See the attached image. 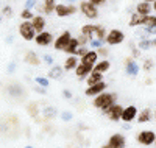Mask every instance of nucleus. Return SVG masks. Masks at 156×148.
<instances>
[{
    "label": "nucleus",
    "instance_id": "nucleus-37",
    "mask_svg": "<svg viewBox=\"0 0 156 148\" xmlns=\"http://www.w3.org/2000/svg\"><path fill=\"white\" fill-rule=\"evenodd\" d=\"M151 67H153V59H145L144 65H142V69L148 72V70H151Z\"/></svg>",
    "mask_w": 156,
    "mask_h": 148
},
{
    "label": "nucleus",
    "instance_id": "nucleus-4",
    "mask_svg": "<svg viewBox=\"0 0 156 148\" xmlns=\"http://www.w3.org/2000/svg\"><path fill=\"white\" fill-rule=\"evenodd\" d=\"M70 39H72V34H70V31H62L56 39H55V42H53V48L55 50H58V51H64L66 50V47L69 45V42H70Z\"/></svg>",
    "mask_w": 156,
    "mask_h": 148
},
{
    "label": "nucleus",
    "instance_id": "nucleus-20",
    "mask_svg": "<svg viewBox=\"0 0 156 148\" xmlns=\"http://www.w3.org/2000/svg\"><path fill=\"white\" fill-rule=\"evenodd\" d=\"M100 81H103V73L101 72H97V70H92V72H90V75L86 78L87 86H94V84H97Z\"/></svg>",
    "mask_w": 156,
    "mask_h": 148
},
{
    "label": "nucleus",
    "instance_id": "nucleus-26",
    "mask_svg": "<svg viewBox=\"0 0 156 148\" xmlns=\"http://www.w3.org/2000/svg\"><path fill=\"white\" fill-rule=\"evenodd\" d=\"M151 120V111L148 109V107H145V109H142L140 114L137 115V122L139 123H147Z\"/></svg>",
    "mask_w": 156,
    "mask_h": 148
},
{
    "label": "nucleus",
    "instance_id": "nucleus-9",
    "mask_svg": "<svg viewBox=\"0 0 156 148\" xmlns=\"http://www.w3.org/2000/svg\"><path fill=\"white\" fill-rule=\"evenodd\" d=\"M137 115H139V112H137V107H136L134 104H129V106H126L125 109H123L122 120H123L125 123H131L133 120H136V118H137Z\"/></svg>",
    "mask_w": 156,
    "mask_h": 148
},
{
    "label": "nucleus",
    "instance_id": "nucleus-56",
    "mask_svg": "<svg viewBox=\"0 0 156 148\" xmlns=\"http://www.w3.org/2000/svg\"><path fill=\"white\" fill-rule=\"evenodd\" d=\"M154 145H156V142H154Z\"/></svg>",
    "mask_w": 156,
    "mask_h": 148
},
{
    "label": "nucleus",
    "instance_id": "nucleus-6",
    "mask_svg": "<svg viewBox=\"0 0 156 148\" xmlns=\"http://www.w3.org/2000/svg\"><path fill=\"white\" fill-rule=\"evenodd\" d=\"M137 142L140 145H145V146H151L156 142V132L150 131V129H144L137 134Z\"/></svg>",
    "mask_w": 156,
    "mask_h": 148
},
{
    "label": "nucleus",
    "instance_id": "nucleus-41",
    "mask_svg": "<svg viewBox=\"0 0 156 148\" xmlns=\"http://www.w3.org/2000/svg\"><path fill=\"white\" fill-rule=\"evenodd\" d=\"M78 42H80V45H86V44H89V39L86 37V36H80V37H78Z\"/></svg>",
    "mask_w": 156,
    "mask_h": 148
},
{
    "label": "nucleus",
    "instance_id": "nucleus-25",
    "mask_svg": "<svg viewBox=\"0 0 156 148\" xmlns=\"http://www.w3.org/2000/svg\"><path fill=\"white\" fill-rule=\"evenodd\" d=\"M25 61H27L28 64H31V65H39L41 64V58H39L33 50H30L27 55H25Z\"/></svg>",
    "mask_w": 156,
    "mask_h": 148
},
{
    "label": "nucleus",
    "instance_id": "nucleus-23",
    "mask_svg": "<svg viewBox=\"0 0 156 148\" xmlns=\"http://www.w3.org/2000/svg\"><path fill=\"white\" fill-rule=\"evenodd\" d=\"M81 45H80V42H78V37H72L70 39V42H69V45L66 47V53H69V55H75L76 56V53H78V48H80Z\"/></svg>",
    "mask_w": 156,
    "mask_h": 148
},
{
    "label": "nucleus",
    "instance_id": "nucleus-27",
    "mask_svg": "<svg viewBox=\"0 0 156 148\" xmlns=\"http://www.w3.org/2000/svg\"><path fill=\"white\" fill-rule=\"evenodd\" d=\"M62 70H64V67L53 65V67L50 69V72H48V78H51V79H59V78L62 76Z\"/></svg>",
    "mask_w": 156,
    "mask_h": 148
},
{
    "label": "nucleus",
    "instance_id": "nucleus-29",
    "mask_svg": "<svg viewBox=\"0 0 156 148\" xmlns=\"http://www.w3.org/2000/svg\"><path fill=\"white\" fill-rule=\"evenodd\" d=\"M42 114L47 118H51V117L56 115V109H55V107H51V106H47V107H44V109H42Z\"/></svg>",
    "mask_w": 156,
    "mask_h": 148
},
{
    "label": "nucleus",
    "instance_id": "nucleus-55",
    "mask_svg": "<svg viewBox=\"0 0 156 148\" xmlns=\"http://www.w3.org/2000/svg\"><path fill=\"white\" fill-rule=\"evenodd\" d=\"M153 148H156V146H153Z\"/></svg>",
    "mask_w": 156,
    "mask_h": 148
},
{
    "label": "nucleus",
    "instance_id": "nucleus-38",
    "mask_svg": "<svg viewBox=\"0 0 156 148\" xmlns=\"http://www.w3.org/2000/svg\"><path fill=\"white\" fill-rule=\"evenodd\" d=\"M36 5H37V0H27V2H25V8L27 9H31Z\"/></svg>",
    "mask_w": 156,
    "mask_h": 148
},
{
    "label": "nucleus",
    "instance_id": "nucleus-53",
    "mask_svg": "<svg viewBox=\"0 0 156 148\" xmlns=\"http://www.w3.org/2000/svg\"><path fill=\"white\" fill-rule=\"evenodd\" d=\"M25 148H33V146H31V145H27V146H25Z\"/></svg>",
    "mask_w": 156,
    "mask_h": 148
},
{
    "label": "nucleus",
    "instance_id": "nucleus-18",
    "mask_svg": "<svg viewBox=\"0 0 156 148\" xmlns=\"http://www.w3.org/2000/svg\"><path fill=\"white\" fill-rule=\"evenodd\" d=\"M151 3L150 2H145V0H142V2H139L136 5V12H139V14H144V16H148L151 12Z\"/></svg>",
    "mask_w": 156,
    "mask_h": 148
},
{
    "label": "nucleus",
    "instance_id": "nucleus-10",
    "mask_svg": "<svg viewBox=\"0 0 156 148\" xmlns=\"http://www.w3.org/2000/svg\"><path fill=\"white\" fill-rule=\"evenodd\" d=\"M125 70H126V73H128V76H137L139 75V72H140V67H139V64L134 61V58H126L125 59Z\"/></svg>",
    "mask_w": 156,
    "mask_h": 148
},
{
    "label": "nucleus",
    "instance_id": "nucleus-19",
    "mask_svg": "<svg viewBox=\"0 0 156 148\" xmlns=\"http://www.w3.org/2000/svg\"><path fill=\"white\" fill-rule=\"evenodd\" d=\"M145 17H147V16H144V14H139V12H133L131 17H129L128 25H129V26H140V25H144Z\"/></svg>",
    "mask_w": 156,
    "mask_h": 148
},
{
    "label": "nucleus",
    "instance_id": "nucleus-45",
    "mask_svg": "<svg viewBox=\"0 0 156 148\" xmlns=\"http://www.w3.org/2000/svg\"><path fill=\"white\" fill-rule=\"evenodd\" d=\"M11 12H12V11H11V8H9V6H5V8H3V14H5L6 17H9V16H11Z\"/></svg>",
    "mask_w": 156,
    "mask_h": 148
},
{
    "label": "nucleus",
    "instance_id": "nucleus-32",
    "mask_svg": "<svg viewBox=\"0 0 156 148\" xmlns=\"http://www.w3.org/2000/svg\"><path fill=\"white\" fill-rule=\"evenodd\" d=\"M151 47V39H140L139 41V50H148Z\"/></svg>",
    "mask_w": 156,
    "mask_h": 148
},
{
    "label": "nucleus",
    "instance_id": "nucleus-31",
    "mask_svg": "<svg viewBox=\"0 0 156 148\" xmlns=\"http://www.w3.org/2000/svg\"><path fill=\"white\" fill-rule=\"evenodd\" d=\"M34 81L41 86V87H48L50 86V81H48V78H45V76H36L34 78Z\"/></svg>",
    "mask_w": 156,
    "mask_h": 148
},
{
    "label": "nucleus",
    "instance_id": "nucleus-43",
    "mask_svg": "<svg viewBox=\"0 0 156 148\" xmlns=\"http://www.w3.org/2000/svg\"><path fill=\"white\" fill-rule=\"evenodd\" d=\"M42 59H44V61H45L47 64H50V65H53V58H51L50 55H44V56H42Z\"/></svg>",
    "mask_w": 156,
    "mask_h": 148
},
{
    "label": "nucleus",
    "instance_id": "nucleus-35",
    "mask_svg": "<svg viewBox=\"0 0 156 148\" xmlns=\"http://www.w3.org/2000/svg\"><path fill=\"white\" fill-rule=\"evenodd\" d=\"M28 114H30L31 117H36V115L39 114V109H37V104H36V103L28 104Z\"/></svg>",
    "mask_w": 156,
    "mask_h": 148
},
{
    "label": "nucleus",
    "instance_id": "nucleus-30",
    "mask_svg": "<svg viewBox=\"0 0 156 148\" xmlns=\"http://www.w3.org/2000/svg\"><path fill=\"white\" fill-rule=\"evenodd\" d=\"M20 17H22V20H33L34 14L31 12V9H27V8H23V11L20 12Z\"/></svg>",
    "mask_w": 156,
    "mask_h": 148
},
{
    "label": "nucleus",
    "instance_id": "nucleus-50",
    "mask_svg": "<svg viewBox=\"0 0 156 148\" xmlns=\"http://www.w3.org/2000/svg\"><path fill=\"white\" fill-rule=\"evenodd\" d=\"M145 2H150V3L153 2V3H154V2H156V0H145Z\"/></svg>",
    "mask_w": 156,
    "mask_h": 148
},
{
    "label": "nucleus",
    "instance_id": "nucleus-48",
    "mask_svg": "<svg viewBox=\"0 0 156 148\" xmlns=\"http://www.w3.org/2000/svg\"><path fill=\"white\" fill-rule=\"evenodd\" d=\"M151 47H156V39H151Z\"/></svg>",
    "mask_w": 156,
    "mask_h": 148
},
{
    "label": "nucleus",
    "instance_id": "nucleus-34",
    "mask_svg": "<svg viewBox=\"0 0 156 148\" xmlns=\"http://www.w3.org/2000/svg\"><path fill=\"white\" fill-rule=\"evenodd\" d=\"M106 41H103V39H92V41L89 42V45H90V48H100V47H103V44H105Z\"/></svg>",
    "mask_w": 156,
    "mask_h": 148
},
{
    "label": "nucleus",
    "instance_id": "nucleus-5",
    "mask_svg": "<svg viewBox=\"0 0 156 148\" xmlns=\"http://www.w3.org/2000/svg\"><path fill=\"white\" fill-rule=\"evenodd\" d=\"M76 12V6L72 3H58L56 9H55V14L58 17H69L72 14Z\"/></svg>",
    "mask_w": 156,
    "mask_h": 148
},
{
    "label": "nucleus",
    "instance_id": "nucleus-7",
    "mask_svg": "<svg viewBox=\"0 0 156 148\" xmlns=\"http://www.w3.org/2000/svg\"><path fill=\"white\" fill-rule=\"evenodd\" d=\"M125 41V34H123V31H120V30H111V31H108V36H106V44L108 45H119V44H122Z\"/></svg>",
    "mask_w": 156,
    "mask_h": 148
},
{
    "label": "nucleus",
    "instance_id": "nucleus-14",
    "mask_svg": "<svg viewBox=\"0 0 156 148\" xmlns=\"http://www.w3.org/2000/svg\"><path fill=\"white\" fill-rule=\"evenodd\" d=\"M92 70H94L92 65H87V64L80 62V64H78V67L75 69V73H76L78 79H84V78H87L90 75V72H92Z\"/></svg>",
    "mask_w": 156,
    "mask_h": 148
},
{
    "label": "nucleus",
    "instance_id": "nucleus-22",
    "mask_svg": "<svg viewBox=\"0 0 156 148\" xmlns=\"http://www.w3.org/2000/svg\"><path fill=\"white\" fill-rule=\"evenodd\" d=\"M78 64H80V61H78V58L75 56V55H70L67 59H66V62H64V70H75L76 67H78Z\"/></svg>",
    "mask_w": 156,
    "mask_h": 148
},
{
    "label": "nucleus",
    "instance_id": "nucleus-1",
    "mask_svg": "<svg viewBox=\"0 0 156 148\" xmlns=\"http://www.w3.org/2000/svg\"><path fill=\"white\" fill-rule=\"evenodd\" d=\"M115 100H117V95L114 92H101L100 95L94 97V107H97V109H100L103 114H106V111L109 109V107L112 104H115Z\"/></svg>",
    "mask_w": 156,
    "mask_h": 148
},
{
    "label": "nucleus",
    "instance_id": "nucleus-39",
    "mask_svg": "<svg viewBox=\"0 0 156 148\" xmlns=\"http://www.w3.org/2000/svg\"><path fill=\"white\" fill-rule=\"evenodd\" d=\"M87 51H89V50H87L86 47H83V45H81L80 48H78V53H76V56H80V58H81V56H84V55H86Z\"/></svg>",
    "mask_w": 156,
    "mask_h": 148
},
{
    "label": "nucleus",
    "instance_id": "nucleus-17",
    "mask_svg": "<svg viewBox=\"0 0 156 148\" xmlns=\"http://www.w3.org/2000/svg\"><path fill=\"white\" fill-rule=\"evenodd\" d=\"M31 23H33V26H34L36 33H42V31H45L47 20H45V17H44V16H34V17H33V20H31Z\"/></svg>",
    "mask_w": 156,
    "mask_h": 148
},
{
    "label": "nucleus",
    "instance_id": "nucleus-49",
    "mask_svg": "<svg viewBox=\"0 0 156 148\" xmlns=\"http://www.w3.org/2000/svg\"><path fill=\"white\" fill-rule=\"evenodd\" d=\"M67 3H73V2H78V0H66Z\"/></svg>",
    "mask_w": 156,
    "mask_h": 148
},
{
    "label": "nucleus",
    "instance_id": "nucleus-12",
    "mask_svg": "<svg viewBox=\"0 0 156 148\" xmlns=\"http://www.w3.org/2000/svg\"><path fill=\"white\" fill-rule=\"evenodd\" d=\"M108 145H109L111 148H125V146H126V139H125L123 134L115 132V134H112V136L109 137Z\"/></svg>",
    "mask_w": 156,
    "mask_h": 148
},
{
    "label": "nucleus",
    "instance_id": "nucleus-11",
    "mask_svg": "<svg viewBox=\"0 0 156 148\" xmlns=\"http://www.w3.org/2000/svg\"><path fill=\"white\" fill-rule=\"evenodd\" d=\"M34 42H36V45H39V47H47V45H50L51 42H55V41H53V34L48 33V31L37 33Z\"/></svg>",
    "mask_w": 156,
    "mask_h": 148
},
{
    "label": "nucleus",
    "instance_id": "nucleus-54",
    "mask_svg": "<svg viewBox=\"0 0 156 148\" xmlns=\"http://www.w3.org/2000/svg\"><path fill=\"white\" fill-rule=\"evenodd\" d=\"M154 120H156V112H154Z\"/></svg>",
    "mask_w": 156,
    "mask_h": 148
},
{
    "label": "nucleus",
    "instance_id": "nucleus-28",
    "mask_svg": "<svg viewBox=\"0 0 156 148\" xmlns=\"http://www.w3.org/2000/svg\"><path fill=\"white\" fill-rule=\"evenodd\" d=\"M106 36H108V31H106L105 26L103 25H95V37L106 41Z\"/></svg>",
    "mask_w": 156,
    "mask_h": 148
},
{
    "label": "nucleus",
    "instance_id": "nucleus-47",
    "mask_svg": "<svg viewBox=\"0 0 156 148\" xmlns=\"http://www.w3.org/2000/svg\"><path fill=\"white\" fill-rule=\"evenodd\" d=\"M133 56L136 58V56H139V51L136 50V48H133Z\"/></svg>",
    "mask_w": 156,
    "mask_h": 148
},
{
    "label": "nucleus",
    "instance_id": "nucleus-51",
    "mask_svg": "<svg viewBox=\"0 0 156 148\" xmlns=\"http://www.w3.org/2000/svg\"><path fill=\"white\" fill-rule=\"evenodd\" d=\"M101 148H111V146L109 145H105V146H101Z\"/></svg>",
    "mask_w": 156,
    "mask_h": 148
},
{
    "label": "nucleus",
    "instance_id": "nucleus-36",
    "mask_svg": "<svg viewBox=\"0 0 156 148\" xmlns=\"http://www.w3.org/2000/svg\"><path fill=\"white\" fill-rule=\"evenodd\" d=\"M97 51H98V55H100L101 58H106V56L109 55V50H108L106 47H100V48H97Z\"/></svg>",
    "mask_w": 156,
    "mask_h": 148
},
{
    "label": "nucleus",
    "instance_id": "nucleus-40",
    "mask_svg": "<svg viewBox=\"0 0 156 148\" xmlns=\"http://www.w3.org/2000/svg\"><path fill=\"white\" fill-rule=\"evenodd\" d=\"M147 34H156V26H144Z\"/></svg>",
    "mask_w": 156,
    "mask_h": 148
},
{
    "label": "nucleus",
    "instance_id": "nucleus-46",
    "mask_svg": "<svg viewBox=\"0 0 156 148\" xmlns=\"http://www.w3.org/2000/svg\"><path fill=\"white\" fill-rule=\"evenodd\" d=\"M62 97H66V98H72V92H70V90H64V92H62Z\"/></svg>",
    "mask_w": 156,
    "mask_h": 148
},
{
    "label": "nucleus",
    "instance_id": "nucleus-21",
    "mask_svg": "<svg viewBox=\"0 0 156 148\" xmlns=\"http://www.w3.org/2000/svg\"><path fill=\"white\" fill-rule=\"evenodd\" d=\"M81 34L86 36L89 39V42L92 41V39L95 37V25H90V23H86L81 26Z\"/></svg>",
    "mask_w": 156,
    "mask_h": 148
},
{
    "label": "nucleus",
    "instance_id": "nucleus-13",
    "mask_svg": "<svg viewBox=\"0 0 156 148\" xmlns=\"http://www.w3.org/2000/svg\"><path fill=\"white\" fill-rule=\"evenodd\" d=\"M105 89H106V83L100 81V83H97L94 86H87L84 93H86V97H97V95H100L101 92H105Z\"/></svg>",
    "mask_w": 156,
    "mask_h": 148
},
{
    "label": "nucleus",
    "instance_id": "nucleus-52",
    "mask_svg": "<svg viewBox=\"0 0 156 148\" xmlns=\"http://www.w3.org/2000/svg\"><path fill=\"white\" fill-rule=\"evenodd\" d=\"M153 8H154V11H156V2H154V3H153Z\"/></svg>",
    "mask_w": 156,
    "mask_h": 148
},
{
    "label": "nucleus",
    "instance_id": "nucleus-15",
    "mask_svg": "<svg viewBox=\"0 0 156 148\" xmlns=\"http://www.w3.org/2000/svg\"><path fill=\"white\" fill-rule=\"evenodd\" d=\"M98 51H94V50H89L84 56H81V59H80V62H83V64H87V65H95L97 62H98Z\"/></svg>",
    "mask_w": 156,
    "mask_h": 148
},
{
    "label": "nucleus",
    "instance_id": "nucleus-42",
    "mask_svg": "<svg viewBox=\"0 0 156 148\" xmlns=\"http://www.w3.org/2000/svg\"><path fill=\"white\" fill-rule=\"evenodd\" d=\"M61 118L64 120V122H69V120H72V114L70 112H62L61 114Z\"/></svg>",
    "mask_w": 156,
    "mask_h": 148
},
{
    "label": "nucleus",
    "instance_id": "nucleus-44",
    "mask_svg": "<svg viewBox=\"0 0 156 148\" xmlns=\"http://www.w3.org/2000/svg\"><path fill=\"white\" fill-rule=\"evenodd\" d=\"M90 3H94L95 6H100V5H105L106 3V0H89Z\"/></svg>",
    "mask_w": 156,
    "mask_h": 148
},
{
    "label": "nucleus",
    "instance_id": "nucleus-24",
    "mask_svg": "<svg viewBox=\"0 0 156 148\" xmlns=\"http://www.w3.org/2000/svg\"><path fill=\"white\" fill-rule=\"evenodd\" d=\"M109 67H111V62H109L106 58H103L101 61H98V62L94 65V70H97V72H101V73H105V72H108V70H109Z\"/></svg>",
    "mask_w": 156,
    "mask_h": 148
},
{
    "label": "nucleus",
    "instance_id": "nucleus-2",
    "mask_svg": "<svg viewBox=\"0 0 156 148\" xmlns=\"http://www.w3.org/2000/svg\"><path fill=\"white\" fill-rule=\"evenodd\" d=\"M19 34L22 36L23 41H34L37 33L34 30L31 20H22V23L19 25Z\"/></svg>",
    "mask_w": 156,
    "mask_h": 148
},
{
    "label": "nucleus",
    "instance_id": "nucleus-3",
    "mask_svg": "<svg viewBox=\"0 0 156 148\" xmlns=\"http://www.w3.org/2000/svg\"><path fill=\"white\" fill-rule=\"evenodd\" d=\"M80 11L83 12V16L87 17V19H97L98 17V9L94 3H90L89 0H83V2L80 3Z\"/></svg>",
    "mask_w": 156,
    "mask_h": 148
},
{
    "label": "nucleus",
    "instance_id": "nucleus-33",
    "mask_svg": "<svg viewBox=\"0 0 156 148\" xmlns=\"http://www.w3.org/2000/svg\"><path fill=\"white\" fill-rule=\"evenodd\" d=\"M142 26H156V16L148 14L145 17V22H144V25H142Z\"/></svg>",
    "mask_w": 156,
    "mask_h": 148
},
{
    "label": "nucleus",
    "instance_id": "nucleus-8",
    "mask_svg": "<svg viewBox=\"0 0 156 148\" xmlns=\"http://www.w3.org/2000/svg\"><path fill=\"white\" fill-rule=\"evenodd\" d=\"M123 109L125 107L119 103L112 104L109 109L106 111V117L111 120V122H119V120H122V114H123Z\"/></svg>",
    "mask_w": 156,
    "mask_h": 148
},
{
    "label": "nucleus",
    "instance_id": "nucleus-16",
    "mask_svg": "<svg viewBox=\"0 0 156 148\" xmlns=\"http://www.w3.org/2000/svg\"><path fill=\"white\" fill-rule=\"evenodd\" d=\"M56 0H44V5L42 6H37L39 11L42 14H53V11L56 9Z\"/></svg>",
    "mask_w": 156,
    "mask_h": 148
}]
</instances>
